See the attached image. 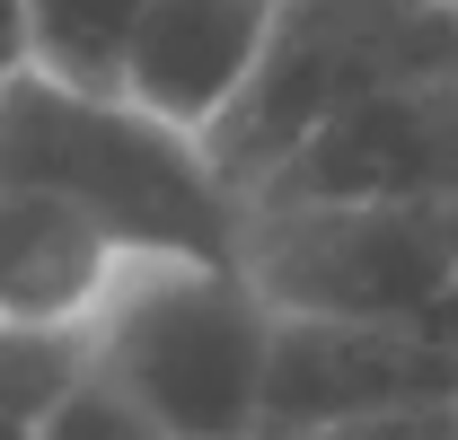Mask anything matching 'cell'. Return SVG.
I'll list each match as a JSON object with an SVG mask.
<instances>
[{
	"instance_id": "6da1fadb",
	"label": "cell",
	"mask_w": 458,
	"mask_h": 440,
	"mask_svg": "<svg viewBox=\"0 0 458 440\" xmlns=\"http://www.w3.org/2000/svg\"><path fill=\"white\" fill-rule=\"evenodd\" d=\"M0 185H36L89 229H106L123 265H238L247 203L203 159V132L132 106L123 89H71L36 62L0 89Z\"/></svg>"
},
{
	"instance_id": "7a4b0ae2",
	"label": "cell",
	"mask_w": 458,
	"mask_h": 440,
	"mask_svg": "<svg viewBox=\"0 0 458 440\" xmlns=\"http://www.w3.org/2000/svg\"><path fill=\"white\" fill-rule=\"evenodd\" d=\"M450 80L458 0H274L247 89L203 123V159L238 194L344 106H370L388 89H450Z\"/></svg>"
},
{
	"instance_id": "3957f363",
	"label": "cell",
	"mask_w": 458,
	"mask_h": 440,
	"mask_svg": "<svg viewBox=\"0 0 458 440\" xmlns=\"http://www.w3.org/2000/svg\"><path fill=\"white\" fill-rule=\"evenodd\" d=\"M89 361L159 423V440H256L274 309L238 265L150 256L123 265L89 317Z\"/></svg>"
},
{
	"instance_id": "277c9868",
	"label": "cell",
	"mask_w": 458,
	"mask_h": 440,
	"mask_svg": "<svg viewBox=\"0 0 458 440\" xmlns=\"http://www.w3.org/2000/svg\"><path fill=\"white\" fill-rule=\"evenodd\" d=\"M238 274L274 317L414 326L458 282V203H265L238 229Z\"/></svg>"
},
{
	"instance_id": "5b68a950",
	"label": "cell",
	"mask_w": 458,
	"mask_h": 440,
	"mask_svg": "<svg viewBox=\"0 0 458 440\" xmlns=\"http://www.w3.org/2000/svg\"><path fill=\"white\" fill-rule=\"evenodd\" d=\"M238 203H458V80L344 106L265 176H247Z\"/></svg>"
},
{
	"instance_id": "8992f818",
	"label": "cell",
	"mask_w": 458,
	"mask_h": 440,
	"mask_svg": "<svg viewBox=\"0 0 458 440\" xmlns=\"http://www.w3.org/2000/svg\"><path fill=\"white\" fill-rule=\"evenodd\" d=\"M458 396V352L423 326H361V317H274L265 361V423L256 440H318L361 414H397Z\"/></svg>"
},
{
	"instance_id": "52a82bcc",
	"label": "cell",
	"mask_w": 458,
	"mask_h": 440,
	"mask_svg": "<svg viewBox=\"0 0 458 440\" xmlns=\"http://www.w3.org/2000/svg\"><path fill=\"white\" fill-rule=\"evenodd\" d=\"M265 27H274V0H150L123 54V97L203 132L247 89Z\"/></svg>"
},
{
	"instance_id": "ba28073f",
	"label": "cell",
	"mask_w": 458,
	"mask_h": 440,
	"mask_svg": "<svg viewBox=\"0 0 458 440\" xmlns=\"http://www.w3.org/2000/svg\"><path fill=\"white\" fill-rule=\"evenodd\" d=\"M114 274L123 256L106 229L36 185H0V326H89Z\"/></svg>"
},
{
	"instance_id": "9c48e42d",
	"label": "cell",
	"mask_w": 458,
	"mask_h": 440,
	"mask_svg": "<svg viewBox=\"0 0 458 440\" xmlns=\"http://www.w3.org/2000/svg\"><path fill=\"white\" fill-rule=\"evenodd\" d=\"M27 9V62L71 89H123V54L150 0H18Z\"/></svg>"
},
{
	"instance_id": "30bf717a",
	"label": "cell",
	"mask_w": 458,
	"mask_h": 440,
	"mask_svg": "<svg viewBox=\"0 0 458 440\" xmlns=\"http://www.w3.org/2000/svg\"><path fill=\"white\" fill-rule=\"evenodd\" d=\"M89 326H0V440H36L45 405L80 379Z\"/></svg>"
},
{
	"instance_id": "8fae6325",
	"label": "cell",
	"mask_w": 458,
	"mask_h": 440,
	"mask_svg": "<svg viewBox=\"0 0 458 440\" xmlns=\"http://www.w3.org/2000/svg\"><path fill=\"white\" fill-rule=\"evenodd\" d=\"M36 440H159V423H150V414H141V405H132L98 361H80V379L45 405Z\"/></svg>"
},
{
	"instance_id": "7c38bea8",
	"label": "cell",
	"mask_w": 458,
	"mask_h": 440,
	"mask_svg": "<svg viewBox=\"0 0 458 440\" xmlns=\"http://www.w3.org/2000/svg\"><path fill=\"white\" fill-rule=\"evenodd\" d=\"M318 440H458V396H432V405H397V414H361V423H335Z\"/></svg>"
},
{
	"instance_id": "4fadbf2b",
	"label": "cell",
	"mask_w": 458,
	"mask_h": 440,
	"mask_svg": "<svg viewBox=\"0 0 458 440\" xmlns=\"http://www.w3.org/2000/svg\"><path fill=\"white\" fill-rule=\"evenodd\" d=\"M27 71V9L18 0H0V89Z\"/></svg>"
}]
</instances>
